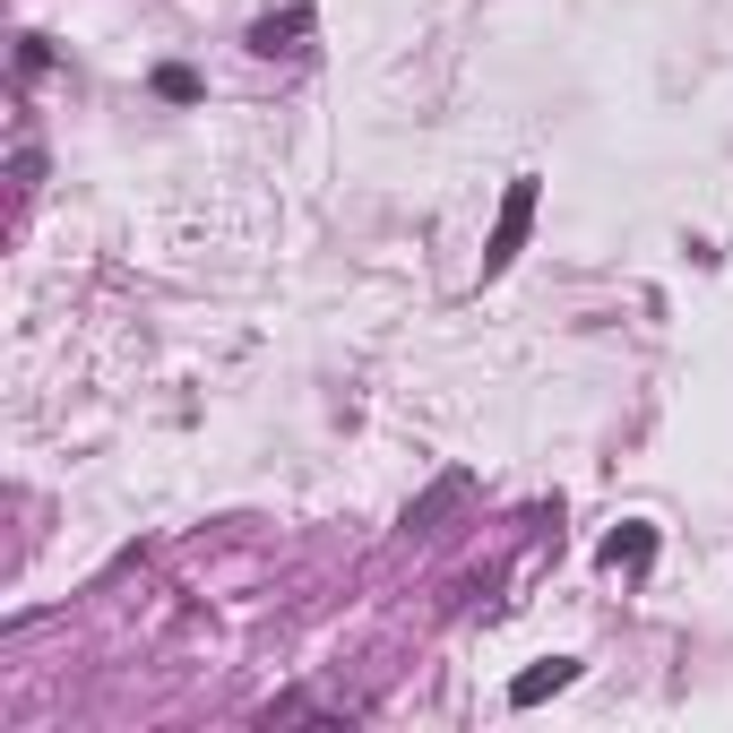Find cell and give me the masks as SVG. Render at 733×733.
<instances>
[{
	"instance_id": "3",
	"label": "cell",
	"mask_w": 733,
	"mask_h": 733,
	"mask_svg": "<svg viewBox=\"0 0 733 733\" xmlns=\"http://www.w3.org/2000/svg\"><path fill=\"white\" fill-rule=\"evenodd\" d=\"M302 27H311V9H285V18H260V27H251V52H294L285 35H302Z\"/></svg>"
},
{
	"instance_id": "2",
	"label": "cell",
	"mask_w": 733,
	"mask_h": 733,
	"mask_svg": "<svg viewBox=\"0 0 733 733\" xmlns=\"http://www.w3.org/2000/svg\"><path fill=\"white\" fill-rule=\"evenodd\" d=\"M569 682H578V665H569V656H553V665H535V673H518V682H509V707H535V700H553V691H569Z\"/></svg>"
},
{
	"instance_id": "5",
	"label": "cell",
	"mask_w": 733,
	"mask_h": 733,
	"mask_svg": "<svg viewBox=\"0 0 733 733\" xmlns=\"http://www.w3.org/2000/svg\"><path fill=\"white\" fill-rule=\"evenodd\" d=\"M156 87H165L173 104H190V96H199V78H190V69H156Z\"/></svg>"
},
{
	"instance_id": "1",
	"label": "cell",
	"mask_w": 733,
	"mask_h": 733,
	"mask_svg": "<svg viewBox=\"0 0 733 733\" xmlns=\"http://www.w3.org/2000/svg\"><path fill=\"white\" fill-rule=\"evenodd\" d=\"M527 216H535V182H518L509 207H500V234H492V251H483V267H509V251L527 242Z\"/></svg>"
},
{
	"instance_id": "4",
	"label": "cell",
	"mask_w": 733,
	"mask_h": 733,
	"mask_svg": "<svg viewBox=\"0 0 733 733\" xmlns=\"http://www.w3.org/2000/svg\"><path fill=\"white\" fill-rule=\"evenodd\" d=\"M647 553H656V535H647V527H638V535H613V544H604V561H613V569H622V561H647Z\"/></svg>"
}]
</instances>
